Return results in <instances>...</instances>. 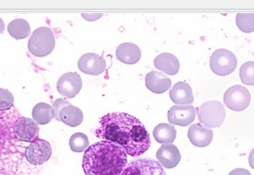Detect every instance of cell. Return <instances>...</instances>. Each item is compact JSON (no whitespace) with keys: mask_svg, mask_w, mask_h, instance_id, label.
I'll return each mask as SVG.
<instances>
[{"mask_svg":"<svg viewBox=\"0 0 254 175\" xmlns=\"http://www.w3.org/2000/svg\"><path fill=\"white\" fill-rule=\"evenodd\" d=\"M96 136L122 146L127 155L139 157L151 146L150 137L143 124L135 117L114 112L101 117Z\"/></svg>","mask_w":254,"mask_h":175,"instance_id":"6da1fadb","label":"cell"},{"mask_svg":"<svg viewBox=\"0 0 254 175\" xmlns=\"http://www.w3.org/2000/svg\"><path fill=\"white\" fill-rule=\"evenodd\" d=\"M127 165L126 151L116 143L104 140L88 147L82 167L86 175H121Z\"/></svg>","mask_w":254,"mask_h":175,"instance_id":"7a4b0ae2","label":"cell"},{"mask_svg":"<svg viewBox=\"0 0 254 175\" xmlns=\"http://www.w3.org/2000/svg\"><path fill=\"white\" fill-rule=\"evenodd\" d=\"M28 50L37 58H44L53 52L55 37L53 31L47 27L37 28L28 40Z\"/></svg>","mask_w":254,"mask_h":175,"instance_id":"3957f363","label":"cell"},{"mask_svg":"<svg viewBox=\"0 0 254 175\" xmlns=\"http://www.w3.org/2000/svg\"><path fill=\"white\" fill-rule=\"evenodd\" d=\"M196 111L200 122L206 128L220 126L226 117L225 107L221 102L217 100L205 102L197 108Z\"/></svg>","mask_w":254,"mask_h":175,"instance_id":"277c9868","label":"cell"},{"mask_svg":"<svg viewBox=\"0 0 254 175\" xmlns=\"http://www.w3.org/2000/svg\"><path fill=\"white\" fill-rule=\"evenodd\" d=\"M54 117L71 127L78 126L83 120V112L64 99L55 100L53 104Z\"/></svg>","mask_w":254,"mask_h":175,"instance_id":"5b68a950","label":"cell"},{"mask_svg":"<svg viewBox=\"0 0 254 175\" xmlns=\"http://www.w3.org/2000/svg\"><path fill=\"white\" fill-rule=\"evenodd\" d=\"M237 58L233 52L220 49L213 52L210 58V66L216 75H229L237 67Z\"/></svg>","mask_w":254,"mask_h":175,"instance_id":"8992f818","label":"cell"},{"mask_svg":"<svg viewBox=\"0 0 254 175\" xmlns=\"http://www.w3.org/2000/svg\"><path fill=\"white\" fill-rule=\"evenodd\" d=\"M224 102L228 109L234 112H243L250 105L251 94L246 87L237 85L225 91Z\"/></svg>","mask_w":254,"mask_h":175,"instance_id":"52a82bcc","label":"cell"},{"mask_svg":"<svg viewBox=\"0 0 254 175\" xmlns=\"http://www.w3.org/2000/svg\"><path fill=\"white\" fill-rule=\"evenodd\" d=\"M121 175H166L162 166L151 158H140L131 161Z\"/></svg>","mask_w":254,"mask_h":175,"instance_id":"ba28073f","label":"cell"},{"mask_svg":"<svg viewBox=\"0 0 254 175\" xmlns=\"http://www.w3.org/2000/svg\"><path fill=\"white\" fill-rule=\"evenodd\" d=\"M52 155V146L46 140L37 139L25 149L27 161L31 165L40 166L50 159Z\"/></svg>","mask_w":254,"mask_h":175,"instance_id":"9c48e42d","label":"cell"},{"mask_svg":"<svg viewBox=\"0 0 254 175\" xmlns=\"http://www.w3.org/2000/svg\"><path fill=\"white\" fill-rule=\"evenodd\" d=\"M82 87L83 82L81 77L76 72L65 73L57 83L58 92L67 99L74 98L80 93Z\"/></svg>","mask_w":254,"mask_h":175,"instance_id":"30bf717a","label":"cell"},{"mask_svg":"<svg viewBox=\"0 0 254 175\" xmlns=\"http://www.w3.org/2000/svg\"><path fill=\"white\" fill-rule=\"evenodd\" d=\"M106 67L105 59L95 53L86 54L78 61L80 71L89 75H100L105 71Z\"/></svg>","mask_w":254,"mask_h":175,"instance_id":"8fae6325","label":"cell"},{"mask_svg":"<svg viewBox=\"0 0 254 175\" xmlns=\"http://www.w3.org/2000/svg\"><path fill=\"white\" fill-rule=\"evenodd\" d=\"M13 130L19 141L33 142L38 136V125L31 118L19 117L15 122Z\"/></svg>","mask_w":254,"mask_h":175,"instance_id":"7c38bea8","label":"cell"},{"mask_svg":"<svg viewBox=\"0 0 254 175\" xmlns=\"http://www.w3.org/2000/svg\"><path fill=\"white\" fill-rule=\"evenodd\" d=\"M169 122L180 126H188L195 118V109L193 106H174L168 111Z\"/></svg>","mask_w":254,"mask_h":175,"instance_id":"4fadbf2b","label":"cell"},{"mask_svg":"<svg viewBox=\"0 0 254 175\" xmlns=\"http://www.w3.org/2000/svg\"><path fill=\"white\" fill-rule=\"evenodd\" d=\"M156 158L161 166L166 169H173L180 162L181 154L174 145H162L156 153Z\"/></svg>","mask_w":254,"mask_h":175,"instance_id":"5bb4252c","label":"cell"},{"mask_svg":"<svg viewBox=\"0 0 254 175\" xmlns=\"http://www.w3.org/2000/svg\"><path fill=\"white\" fill-rule=\"evenodd\" d=\"M188 135L191 143L200 148L209 146L213 138V131L204 128L200 123L192 124L188 130Z\"/></svg>","mask_w":254,"mask_h":175,"instance_id":"9a60e30c","label":"cell"},{"mask_svg":"<svg viewBox=\"0 0 254 175\" xmlns=\"http://www.w3.org/2000/svg\"><path fill=\"white\" fill-rule=\"evenodd\" d=\"M146 86L155 94H163L171 87V80L160 71H152L146 74L145 78Z\"/></svg>","mask_w":254,"mask_h":175,"instance_id":"2e32d148","label":"cell"},{"mask_svg":"<svg viewBox=\"0 0 254 175\" xmlns=\"http://www.w3.org/2000/svg\"><path fill=\"white\" fill-rule=\"evenodd\" d=\"M116 57L123 63L133 65L140 60L141 52L138 46L134 43H122L116 50Z\"/></svg>","mask_w":254,"mask_h":175,"instance_id":"e0dca14e","label":"cell"},{"mask_svg":"<svg viewBox=\"0 0 254 175\" xmlns=\"http://www.w3.org/2000/svg\"><path fill=\"white\" fill-rule=\"evenodd\" d=\"M170 97L178 105H190L194 101L192 88L186 82L176 83L170 91Z\"/></svg>","mask_w":254,"mask_h":175,"instance_id":"ac0fdd59","label":"cell"},{"mask_svg":"<svg viewBox=\"0 0 254 175\" xmlns=\"http://www.w3.org/2000/svg\"><path fill=\"white\" fill-rule=\"evenodd\" d=\"M154 65L157 69L171 76L176 75L180 68L178 58L170 53H163L158 55L154 60Z\"/></svg>","mask_w":254,"mask_h":175,"instance_id":"d6986e66","label":"cell"},{"mask_svg":"<svg viewBox=\"0 0 254 175\" xmlns=\"http://www.w3.org/2000/svg\"><path fill=\"white\" fill-rule=\"evenodd\" d=\"M155 140L161 144H170L176 138V129L173 125L167 123H160L154 128Z\"/></svg>","mask_w":254,"mask_h":175,"instance_id":"ffe728a7","label":"cell"},{"mask_svg":"<svg viewBox=\"0 0 254 175\" xmlns=\"http://www.w3.org/2000/svg\"><path fill=\"white\" fill-rule=\"evenodd\" d=\"M32 117L36 123L39 125H46L55 118L53 108L47 103H38L33 109Z\"/></svg>","mask_w":254,"mask_h":175,"instance_id":"44dd1931","label":"cell"},{"mask_svg":"<svg viewBox=\"0 0 254 175\" xmlns=\"http://www.w3.org/2000/svg\"><path fill=\"white\" fill-rule=\"evenodd\" d=\"M9 34L16 40L27 38L31 33L29 23L23 19H16L7 25Z\"/></svg>","mask_w":254,"mask_h":175,"instance_id":"7402d4cb","label":"cell"},{"mask_svg":"<svg viewBox=\"0 0 254 175\" xmlns=\"http://www.w3.org/2000/svg\"><path fill=\"white\" fill-rule=\"evenodd\" d=\"M89 146V140L87 136L83 133H75L69 140V146L71 151L76 153L84 152Z\"/></svg>","mask_w":254,"mask_h":175,"instance_id":"603a6c76","label":"cell"},{"mask_svg":"<svg viewBox=\"0 0 254 175\" xmlns=\"http://www.w3.org/2000/svg\"><path fill=\"white\" fill-rule=\"evenodd\" d=\"M237 27L245 33L254 31V13H238L236 17Z\"/></svg>","mask_w":254,"mask_h":175,"instance_id":"cb8c5ba5","label":"cell"},{"mask_svg":"<svg viewBox=\"0 0 254 175\" xmlns=\"http://www.w3.org/2000/svg\"><path fill=\"white\" fill-rule=\"evenodd\" d=\"M240 76L243 84L247 86H254V62L253 61H249L242 65Z\"/></svg>","mask_w":254,"mask_h":175,"instance_id":"d4e9b609","label":"cell"},{"mask_svg":"<svg viewBox=\"0 0 254 175\" xmlns=\"http://www.w3.org/2000/svg\"><path fill=\"white\" fill-rule=\"evenodd\" d=\"M14 103L13 94L4 88H0V111L11 109Z\"/></svg>","mask_w":254,"mask_h":175,"instance_id":"484cf974","label":"cell"},{"mask_svg":"<svg viewBox=\"0 0 254 175\" xmlns=\"http://www.w3.org/2000/svg\"><path fill=\"white\" fill-rule=\"evenodd\" d=\"M228 175H252L249 170L246 169H236Z\"/></svg>","mask_w":254,"mask_h":175,"instance_id":"4316f807","label":"cell"},{"mask_svg":"<svg viewBox=\"0 0 254 175\" xmlns=\"http://www.w3.org/2000/svg\"><path fill=\"white\" fill-rule=\"evenodd\" d=\"M249 164H250V167L254 170V149L249 155Z\"/></svg>","mask_w":254,"mask_h":175,"instance_id":"83f0119b","label":"cell"},{"mask_svg":"<svg viewBox=\"0 0 254 175\" xmlns=\"http://www.w3.org/2000/svg\"><path fill=\"white\" fill-rule=\"evenodd\" d=\"M4 22H3L2 19L0 18V34L4 31Z\"/></svg>","mask_w":254,"mask_h":175,"instance_id":"f1b7e54d","label":"cell"}]
</instances>
